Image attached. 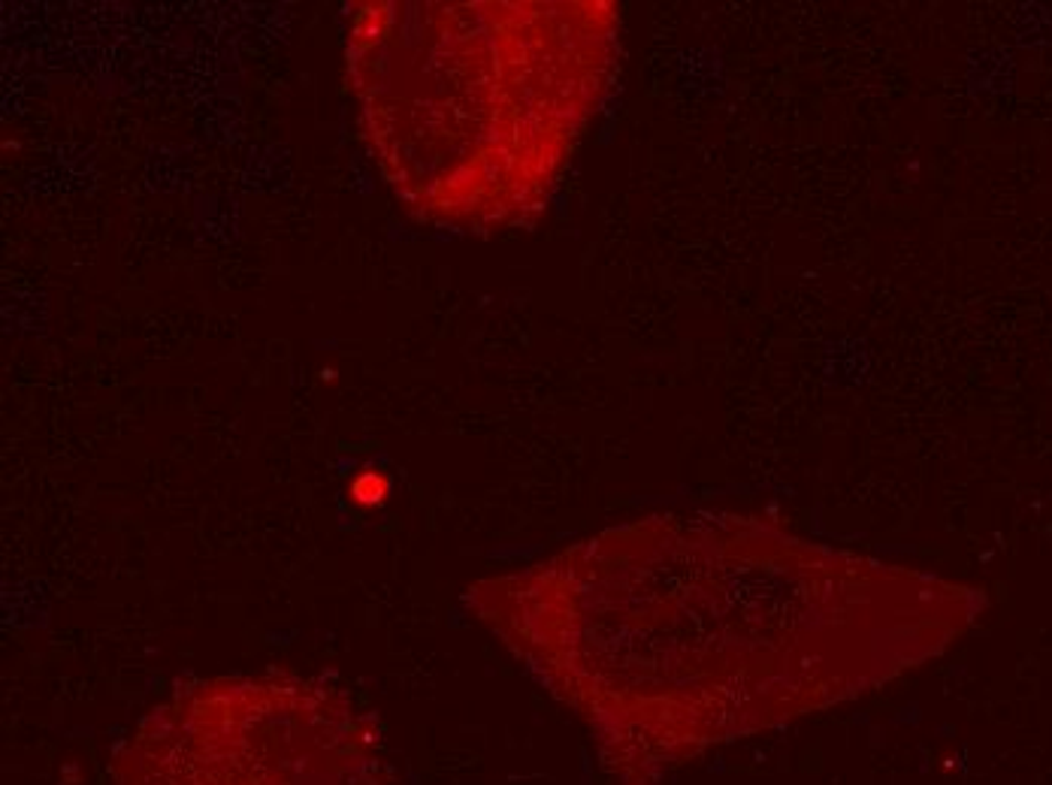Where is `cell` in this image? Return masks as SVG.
Here are the masks:
<instances>
[{
	"mask_svg": "<svg viewBox=\"0 0 1052 785\" xmlns=\"http://www.w3.org/2000/svg\"><path fill=\"white\" fill-rule=\"evenodd\" d=\"M466 601L641 771L892 680L977 608L941 577L729 514L608 528Z\"/></svg>",
	"mask_w": 1052,
	"mask_h": 785,
	"instance_id": "1",
	"label": "cell"
},
{
	"mask_svg": "<svg viewBox=\"0 0 1052 785\" xmlns=\"http://www.w3.org/2000/svg\"><path fill=\"white\" fill-rule=\"evenodd\" d=\"M116 785H400L376 726L343 689L296 674L213 677L142 716Z\"/></svg>",
	"mask_w": 1052,
	"mask_h": 785,
	"instance_id": "3",
	"label": "cell"
},
{
	"mask_svg": "<svg viewBox=\"0 0 1052 785\" xmlns=\"http://www.w3.org/2000/svg\"><path fill=\"white\" fill-rule=\"evenodd\" d=\"M388 492H391V481H388L381 471H364V475H357L355 483H351V495L364 504L381 502Z\"/></svg>",
	"mask_w": 1052,
	"mask_h": 785,
	"instance_id": "4",
	"label": "cell"
},
{
	"mask_svg": "<svg viewBox=\"0 0 1052 785\" xmlns=\"http://www.w3.org/2000/svg\"><path fill=\"white\" fill-rule=\"evenodd\" d=\"M615 0H364L345 70L369 154L426 227L499 233L551 206L620 67Z\"/></svg>",
	"mask_w": 1052,
	"mask_h": 785,
	"instance_id": "2",
	"label": "cell"
}]
</instances>
